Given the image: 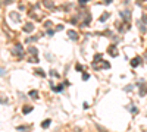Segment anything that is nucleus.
<instances>
[{"mask_svg":"<svg viewBox=\"0 0 147 132\" xmlns=\"http://www.w3.org/2000/svg\"><path fill=\"white\" fill-rule=\"evenodd\" d=\"M32 28H34V25H32V23H27V25H25V27H24V29H25L27 32H30V31H32Z\"/></svg>","mask_w":147,"mask_h":132,"instance_id":"1","label":"nucleus"},{"mask_svg":"<svg viewBox=\"0 0 147 132\" xmlns=\"http://www.w3.org/2000/svg\"><path fill=\"white\" fill-rule=\"evenodd\" d=\"M21 50H22V49H21V46H16L15 49H13V53H15V54H19V56H21V54H22V53H21Z\"/></svg>","mask_w":147,"mask_h":132,"instance_id":"2","label":"nucleus"},{"mask_svg":"<svg viewBox=\"0 0 147 132\" xmlns=\"http://www.w3.org/2000/svg\"><path fill=\"white\" fill-rule=\"evenodd\" d=\"M69 37L72 38V40H77L78 37H77V32L75 31H69Z\"/></svg>","mask_w":147,"mask_h":132,"instance_id":"3","label":"nucleus"},{"mask_svg":"<svg viewBox=\"0 0 147 132\" xmlns=\"http://www.w3.org/2000/svg\"><path fill=\"white\" fill-rule=\"evenodd\" d=\"M44 5H46V6H49V7H53V3L50 2V0H46V2H44Z\"/></svg>","mask_w":147,"mask_h":132,"instance_id":"4","label":"nucleus"},{"mask_svg":"<svg viewBox=\"0 0 147 132\" xmlns=\"http://www.w3.org/2000/svg\"><path fill=\"white\" fill-rule=\"evenodd\" d=\"M10 18H13L15 21H19V16H18L16 13H10Z\"/></svg>","mask_w":147,"mask_h":132,"instance_id":"5","label":"nucleus"},{"mask_svg":"<svg viewBox=\"0 0 147 132\" xmlns=\"http://www.w3.org/2000/svg\"><path fill=\"white\" fill-rule=\"evenodd\" d=\"M49 125H50V121H44V122H43V128H46V126H49Z\"/></svg>","mask_w":147,"mask_h":132,"instance_id":"6","label":"nucleus"},{"mask_svg":"<svg viewBox=\"0 0 147 132\" xmlns=\"http://www.w3.org/2000/svg\"><path fill=\"white\" fill-rule=\"evenodd\" d=\"M132 65H134V66H137V65H138V59H136V60H132Z\"/></svg>","mask_w":147,"mask_h":132,"instance_id":"7","label":"nucleus"},{"mask_svg":"<svg viewBox=\"0 0 147 132\" xmlns=\"http://www.w3.org/2000/svg\"><path fill=\"white\" fill-rule=\"evenodd\" d=\"M107 16H109V13H105V15H103V16H102V18H100V19H102V21H105V19H106V18H107Z\"/></svg>","mask_w":147,"mask_h":132,"instance_id":"8","label":"nucleus"},{"mask_svg":"<svg viewBox=\"0 0 147 132\" xmlns=\"http://www.w3.org/2000/svg\"><path fill=\"white\" fill-rule=\"evenodd\" d=\"M30 52H31V53H35V54H37V50L34 49V47H31V49H30Z\"/></svg>","mask_w":147,"mask_h":132,"instance_id":"9","label":"nucleus"},{"mask_svg":"<svg viewBox=\"0 0 147 132\" xmlns=\"http://www.w3.org/2000/svg\"><path fill=\"white\" fill-rule=\"evenodd\" d=\"M3 74H5V69H3V68H0V75H3Z\"/></svg>","mask_w":147,"mask_h":132,"instance_id":"10","label":"nucleus"},{"mask_svg":"<svg viewBox=\"0 0 147 132\" xmlns=\"http://www.w3.org/2000/svg\"><path fill=\"white\" fill-rule=\"evenodd\" d=\"M74 132H81V129L80 128H74Z\"/></svg>","mask_w":147,"mask_h":132,"instance_id":"11","label":"nucleus"},{"mask_svg":"<svg viewBox=\"0 0 147 132\" xmlns=\"http://www.w3.org/2000/svg\"><path fill=\"white\" fill-rule=\"evenodd\" d=\"M143 21H144V23H147V16H143Z\"/></svg>","mask_w":147,"mask_h":132,"instance_id":"12","label":"nucleus"},{"mask_svg":"<svg viewBox=\"0 0 147 132\" xmlns=\"http://www.w3.org/2000/svg\"><path fill=\"white\" fill-rule=\"evenodd\" d=\"M80 2H81V3H85V2H88V0H80Z\"/></svg>","mask_w":147,"mask_h":132,"instance_id":"13","label":"nucleus"},{"mask_svg":"<svg viewBox=\"0 0 147 132\" xmlns=\"http://www.w3.org/2000/svg\"><path fill=\"white\" fill-rule=\"evenodd\" d=\"M105 2H110V0H105Z\"/></svg>","mask_w":147,"mask_h":132,"instance_id":"14","label":"nucleus"}]
</instances>
